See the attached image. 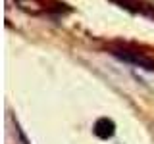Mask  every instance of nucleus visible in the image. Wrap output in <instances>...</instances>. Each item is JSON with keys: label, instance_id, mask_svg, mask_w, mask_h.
I'll return each instance as SVG.
<instances>
[{"label": "nucleus", "instance_id": "f257e3e1", "mask_svg": "<svg viewBox=\"0 0 154 144\" xmlns=\"http://www.w3.org/2000/svg\"><path fill=\"white\" fill-rule=\"evenodd\" d=\"M110 54L116 56V58H119L122 62H125V64L143 67V69H146V71H154V58L143 54V52L135 50V48H131V46L114 44V46H110Z\"/></svg>", "mask_w": 154, "mask_h": 144}, {"label": "nucleus", "instance_id": "f03ea898", "mask_svg": "<svg viewBox=\"0 0 154 144\" xmlns=\"http://www.w3.org/2000/svg\"><path fill=\"white\" fill-rule=\"evenodd\" d=\"M19 10L31 14V16H38V14H45V12H62L64 6L56 8V6H48V2L52 0H16Z\"/></svg>", "mask_w": 154, "mask_h": 144}, {"label": "nucleus", "instance_id": "7ed1b4c3", "mask_svg": "<svg viewBox=\"0 0 154 144\" xmlns=\"http://www.w3.org/2000/svg\"><path fill=\"white\" fill-rule=\"evenodd\" d=\"M93 133L98 138H102V140H108V138H112L114 133H116V123L110 117H100V119H96V121H94Z\"/></svg>", "mask_w": 154, "mask_h": 144}, {"label": "nucleus", "instance_id": "20e7f679", "mask_svg": "<svg viewBox=\"0 0 154 144\" xmlns=\"http://www.w3.org/2000/svg\"><path fill=\"white\" fill-rule=\"evenodd\" d=\"M116 2L118 6H122L125 10H129V12L133 14H144V16H154V10L152 6H148L144 0H112Z\"/></svg>", "mask_w": 154, "mask_h": 144}, {"label": "nucleus", "instance_id": "39448f33", "mask_svg": "<svg viewBox=\"0 0 154 144\" xmlns=\"http://www.w3.org/2000/svg\"><path fill=\"white\" fill-rule=\"evenodd\" d=\"M16 133H17V136H19V142H21V144H31V142H29L27 140V136H25V133H23L21 131V127H19V125L16 123Z\"/></svg>", "mask_w": 154, "mask_h": 144}]
</instances>
